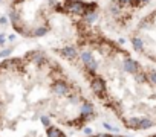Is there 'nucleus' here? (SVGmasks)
Returning <instances> with one entry per match:
<instances>
[]
</instances>
